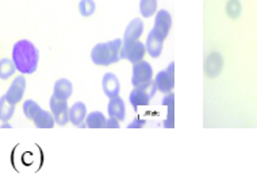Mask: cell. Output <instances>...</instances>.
Returning <instances> with one entry per match:
<instances>
[{
  "label": "cell",
  "instance_id": "6da1fadb",
  "mask_svg": "<svg viewBox=\"0 0 257 181\" xmlns=\"http://www.w3.org/2000/svg\"><path fill=\"white\" fill-rule=\"evenodd\" d=\"M13 62L19 73L33 75L38 68L40 52L31 41L21 40L14 45Z\"/></svg>",
  "mask_w": 257,
  "mask_h": 181
},
{
  "label": "cell",
  "instance_id": "7a4b0ae2",
  "mask_svg": "<svg viewBox=\"0 0 257 181\" xmlns=\"http://www.w3.org/2000/svg\"><path fill=\"white\" fill-rule=\"evenodd\" d=\"M122 40L108 41L93 46L91 50V61L98 67H110L119 61L122 56Z\"/></svg>",
  "mask_w": 257,
  "mask_h": 181
},
{
  "label": "cell",
  "instance_id": "3957f363",
  "mask_svg": "<svg viewBox=\"0 0 257 181\" xmlns=\"http://www.w3.org/2000/svg\"><path fill=\"white\" fill-rule=\"evenodd\" d=\"M156 84L155 81H149V83H145V84L137 85V87H134V89L130 93V97H128V100H130V104L134 107V108H137V107L141 106H148L149 103H151L152 97L155 96L156 93Z\"/></svg>",
  "mask_w": 257,
  "mask_h": 181
},
{
  "label": "cell",
  "instance_id": "277c9868",
  "mask_svg": "<svg viewBox=\"0 0 257 181\" xmlns=\"http://www.w3.org/2000/svg\"><path fill=\"white\" fill-rule=\"evenodd\" d=\"M49 107L56 123L60 124V126H65L67 123H69V106H68V100H62V99H58L54 95H52Z\"/></svg>",
  "mask_w": 257,
  "mask_h": 181
},
{
  "label": "cell",
  "instance_id": "5b68a950",
  "mask_svg": "<svg viewBox=\"0 0 257 181\" xmlns=\"http://www.w3.org/2000/svg\"><path fill=\"white\" fill-rule=\"evenodd\" d=\"M156 89L161 93L172 92L175 87V64L171 62L165 71H160L155 79Z\"/></svg>",
  "mask_w": 257,
  "mask_h": 181
},
{
  "label": "cell",
  "instance_id": "8992f818",
  "mask_svg": "<svg viewBox=\"0 0 257 181\" xmlns=\"http://www.w3.org/2000/svg\"><path fill=\"white\" fill-rule=\"evenodd\" d=\"M147 54V48L145 44H142L141 41H133V42H127V44L122 45V58L127 60L132 64H136L138 61H142Z\"/></svg>",
  "mask_w": 257,
  "mask_h": 181
},
{
  "label": "cell",
  "instance_id": "52a82bcc",
  "mask_svg": "<svg viewBox=\"0 0 257 181\" xmlns=\"http://www.w3.org/2000/svg\"><path fill=\"white\" fill-rule=\"evenodd\" d=\"M153 77V68L148 61H138L133 64V76H132V84L133 87L149 83Z\"/></svg>",
  "mask_w": 257,
  "mask_h": 181
},
{
  "label": "cell",
  "instance_id": "ba28073f",
  "mask_svg": "<svg viewBox=\"0 0 257 181\" xmlns=\"http://www.w3.org/2000/svg\"><path fill=\"white\" fill-rule=\"evenodd\" d=\"M25 91H26V79H25V76H17L11 83V85H10V88L7 89L5 97L11 104L17 106L18 103L22 102Z\"/></svg>",
  "mask_w": 257,
  "mask_h": 181
},
{
  "label": "cell",
  "instance_id": "9c48e42d",
  "mask_svg": "<svg viewBox=\"0 0 257 181\" xmlns=\"http://www.w3.org/2000/svg\"><path fill=\"white\" fill-rule=\"evenodd\" d=\"M172 27V17L167 10H160L156 13L155 18V26H153V31L159 37H161L163 40H167L169 31Z\"/></svg>",
  "mask_w": 257,
  "mask_h": 181
},
{
  "label": "cell",
  "instance_id": "30bf717a",
  "mask_svg": "<svg viewBox=\"0 0 257 181\" xmlns=\"http://www.w3.org/2000/svg\"><path fill=\"white\" fill-rule=\"evenodd\" d=\"M102 88L103 92L107 97H114V96H119L120 92V83L119 79L116 77L115 73H104L102 79Z\"/></svg>",
  "mask_w": 257,
  "mask_h": 181
},
{
  "label": "cell",
  "instance_id": "8fae6325",
  "mask_svg": "<svg viewBox=\"0 0 257 181\" xmlns=\"http://www.w3.org/2000/svg\"><path fill=\"white\" fill-rule=\"evenodd\" d=\"M107 112H108L110 118H114V119L119 120V122L124 120V118H126V106H124L123 99L119 96L111 97L108 106H107Z\"/></svg>",
  "mask_w": 257,
  "mask_h": 181
},
{
  "label": "cell",
  "instance_id": "7c38bea8",
  "mask_svg": "<svg viewBox=\"0 0 257 181\" xmlns=\"http://www.w3.org/2000/svg\"><path fill=\"white\" fill-rule=\"evenodd\" d=\"M142 33H144V22H142V19H133L127 25L126 30H124V36L122 42L127 44V42H133V41H140Z\"/></svg>",
  "mask_w": 257,
  "mask_h": 181
},
{
  "label": "cell",
  "instance_id": "4fadbf2b",
  "mask_svg": "<svg viewBox=\"0 0 257 181\" xmlns=\"http://www.w3.org/2000/svg\"><path fill=\"white\" fill-rule=\"evenodd\" d=\"M163 46H164V40L152 30L148 34L147 42H145V48H147L148 54L152 58H159L161 56V52H163Z\"/></svg>",
  "mask_w": 257,
  "mask_h": 181
},
{
  "label": "cell",
  "instance_id": "5bb4252c",
  "mask_svg": "<svg viewBox=\"0 0 257 181\" xmlns=\"http://www.w3.org/2000/svg\"><path fill=\"white\" fill-rule=\"evenodd\" d=\"M87 116V106L83 102H76L72 107H69V122L73 126L80 127L83 124V120H85Z\"/></svg>",
  "mask_w": 257,
  "mask_h": 181
},
{
  "label": "cell",
  "instance_id": "9a60e30c",
  "mask_svg": "<svg viewBox=\"0 0 257 181\" xmlns=\"http://www.w3.org/2000/svg\"><path fill=\"white\" fill-rule=\"evenodd\" d=\"M72 93H73V85L68 79H58L54 83L53 95L56 97L62 99V100H68L72 96Z\"/></svg>",
  "mask_w": 257,
  "mask_h": 181
},
{
  "label": "cell",
  "instance_id": "2e32d148",
  "mask_svg": "<svg viewBox=\"0 0 257 181\" xmlns=\"http://www.w3.org/2000/svg\"><path fill=\"white\" fill-rule=\"evenodd\" d=\"M33 122H34L37 128H53L54 124H56L52 112L50 111L42 110V108L33 118Z\"/></svg>",
  "mask_w": 257,
  "mask_h": 181
},
{
  "label": "cell",
  "instance_id": "e0dca14e",
  "mask_svg": "<svg viewBox=\"0 0 257 181\" xmlns=\"http://www.w3.org/2000/svg\"><path fill=\"white\" fill-rule=\"evenodd\" d=\"M106 116L99 112V111H93L91 114L85 116V127L88 128H104L106 124Z\"/></svg>",
  "mask_w": 257,
  "mask_h": 181
},
{
  "label": "cell",
  "instance_id": "ac0fdd59",
  "mask_svg": "<svg viewBox=\"0 0 257 181\" xmlns=\"http://www.w3.org/2000/svg\"><path fill=\"white\" fill-rule=\"evenodd\" d=\"M175 95L172 92L167 93V96L163 99V106L168 107V115H167V120L164 122V127L173 128L175 123H173V107H175Z\"/></svg>",
  "mask_w": 257,
  "mask_h": 181
},
{
  "label": "cell",
  "instance_id": "d6986e66",
  "mask_svg": "<svg viewBox=\"0 0 257 181\" xmlns=\"http://www.w3.org/2000/svg\"><path fill=\"white\" fill-rule=\"evenodd\" d=\"M14 112H15V106L11 104L5 96L0 97V120L9 122L13 118Z\"/></svg>",
  "mask_w": 257,
  "mask_h": 181
},
{
  "label": "cell",
  "instance_id": "ffe728a7",
  "mask_svg": "<svg viewBox=\"0 0 257 181\" xmlns=\"http://www.w3.org/2000/svg\"><path fill=\"white\" fill-rule=\"evenodd\" d=\"M140 13L144 18H151L157 13V0H141Z\"/></svg>",
  "mask_w": 257,
  "mask_h": 181
},
{
  "label": "cell",
  "instance_id": "44dd1931",
  "mask_svg": "<svg viewBox=\"0 0 257 181\" xmlns=\"http://www.w3.org/2000/svg\"><path fill=\"white\" fill-rule=\"evenodd\" d=\"M15 71H17V68L14 65L13 60H9V58H2L0 60V79H10L15 73Z\"/></svg>",
  "mask_w": 257,
  "mask_h": 181
},
{
  "label": "cell",
  "instance_id": "7402d4cb",
  "mask_svg": "<svg viewBox=\"0 0 257 181\" xmlns=\"http://www.w3.org/2000/svg\"><path fill=\"white\" fill-rule=\"evenodd\" d=\"M95 10H96V5H95V2H93V0H80L79 13L81 17L88 18V17L93 15Z\"/></svg>",
  "mask_w": 257,
  "mask_h": 181
},
{
  "label": "cell",
  "instance_id": "603a6c76",
  "mask_svg": "<svg viewBox=\"0 0 257 181\" xmlns=\"http://www.w3.org/2000/svg\"><path fill=\"white\" fill-rule=\"evenodd\" d=\"M40 110V104L34 102V100H31V99H29V100H26V102L23 103V114H25V116H26L27 119L33 120V118L36 116V114Z\"/></svg>",
  "mask_w": 257,
  "mask_h": 181
},
{
  "label": "cell",
  "instance_id": "cb8c5ba5",
  "mask_svg": "<svg viewBox=\"0 0 257 181\" xmlns=\"http://www.w3.org/2000/svg\"><path fill=\"white\" fill-rule=\"evenodd\" d=\"M241 2L239 0H229L226 5V14L227 17H230V18L235 19L238 18L239 15H241Z\"/></svg>",
  "mask_w": 257,
  "mask_h": 181
},
{
  "label": "cell",
  "instance_id": "d4e9b609",
  "mask_svg": "<svg viewBox=\"0 0 257 181\" xmlns=\"http://www.w3.org/2000/svg\"><path fill=\"white\" fill-rule=\"evenodd\" d=\"M145 124H147V120L134 119L132 123L127 124V127L128 128H142V127H145Z\"/></svg>",
  "mask_w": 257,
  "mask_h": 181
},
{
  "label": "cell",
  "instance_id": "484cf974",
  "mask_svg": "<svg viewBox=\"0 0 257 181\" xmlns=\"http://www.w3.org/2000/svg\"><path fill=\"white\" fill-rule=\"evenodd\" d=\"M119 120L114 119V118H110V119L106 120V124H104V128H119Z\"/></svg>",
  "mask_w": 257,
  "mask_h": 181
},
{
  "label": "cell",
  "instance_id": "4316f807",
  "mask_svg": "<svg viewBox=\"0 0 257 181\" xmlns=\"http://www.w3.org/2000/svg\"><path fill=\"white\" fill-rule=\"evenodd\" d=\"M2 128H11V124H9V123L2 124Z\"/></svg>",
  "mask_w": 257,
  "mask_h": 181
}]
</instances>
